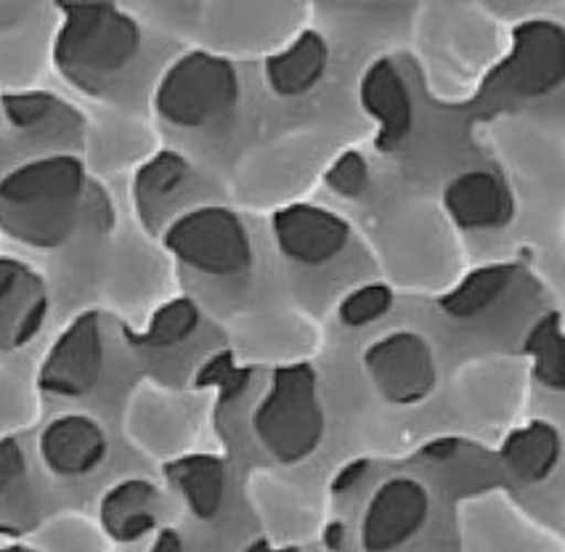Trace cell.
<instances>
[{"label": "cell", "instance_id": "obj_17", "mask_svg": "<svg viewBox=\"0 0 565 552\" xmlns=\"http://www.w3.org/2000/svg\"><path fill=\"white\" fill-rule=\"evenodd\" d=\"M510 75L521 94H544L555 88L563 77V30L544 22L518 28Z\"/></svg>", "mask_w": 565, "mask_h": 552}, {"label": "cell", "instance_id": "obj_27", "mask_svg": "<svg viewBox=\"0 0 565 552\" xmlns=\"http://www.w3.org/2000/svg\"><path fill=\"white\" fill-rule=\"evenodd\" d=\"M149 552H189L186 539H183L175 529H162L160 537L154 539L152 550Z\"/></svg>", "mask_w": 565, "mask_h": 552}, {"label": "cell", "instance_id": "obj_10", "mask_svg": "<svg viewBox=\"0 0 565 552\" xmlns=\"http://www.w3.org/2000/svg\"><path fill=\"white\" fill-rule=\"evenodd\" d=\"M38 457L43 468L62 481L94 476L109 457L107 431L88 414H58L38 438Z\"/></svg>", "mask_w": 565, "mask_h": 552}, {"label": "cell", "instance_id": "obj_9", "mask_svg": "<svg viewBox=\"0 0 565 552\" xmlns=\"http://www.w3.org/2000/svg\"><path fill=\"white\" fill-rule=\"evenodd\" d=\"M0 120L22 141L45 149V155H75L88 128L81 109L49 91L0 96Z\"/></svg>", "mask_w": 565, "mask_h": 552}, {"label": "cell", "instance_id": "obj_13", "mask_svg": "<svg viewBox=\"0 0 565 552\" xmlns=\"http://www.w3.org/2000/svg\"><path fill=\"white\" fill-rule=\"evenodd\" d=\"M41 523V495L19 438H0V537H28Z\"/></svg>", "mask_w": 565, "mask_h": 552}, {"label": "cell", "instance_id": "obj_25", "mask_svg": "<svg viewBox=\"0 0 565 552\" xmlns=\"http://www.w3.org/2000/svg\"><path fill=\"white\" fill-rule=\"evenodd\" d=\"M393 308V293L391 287L385 285H366L359 287L356 293H351L348 298L340 304V319L348 327H364L370 321H377L380 317H385L387 311Z\"/></svg>", "mask_w": 565, "mask_h": 552}, {"label": "cell", "instance_id": "obj_7", "mask_svg": "<svg viewBox=\"0 0 565 552\" xmlns=\"http://www.w3.org/2000/svg\"><path fill=\"white\" fill-rule=\"evenodd\" d=\"M364 372L393 406L423 404L438 385V361L430 340L412 330H396L364 351Z\"/></svg>", "mask_w": 565, "mask_h": 552}, {"label": "cell", "instance_id": "obj_15", "mask_svg": "<svg viewBox=\"0 0 565 552\" xmlns=\"http://www.w3.org/2000/svg\"><path fill=\"white\" fill-rule=\"evenodd\" d=\"M446 210L457 226L468 232L502 229L512 219V197L502 179L489 170H470L457 176L446 189Z\"/></svg>", "mask_w": 565, "mask_h": 552}, {"label": "cell", "instance_id": "obj_19", "mask_svg": "<svg viewBox=\"0 0 565 552\" xmlns=\"http://www.w3.org/2000/svg\"><path fill=\"white\" fill-rule=\"evenodd\" d=\"M502 463L521 484L547 481L561 463V433L542 420L515 428L502 444Z\"/></svg>", "mask_w": 565, "mask_h": 552}, {"label": "cell", "instance_id": "obj_4", "mask_svg": "<svg viewBox=\"0 0 565 552\" xmlns=\"http://www.w3.org/2000/svg\"><path fill=\"white\" fill-rule=\"evenodd\" d=\"M239 96L236 72L228 62L194 51L162 75L154 91L160 120L183 130L215 128L234 109Z\"/></svg>", "mask_w": 565, "mask_h": 552}, {"label": "cell", "instance_id": "obj_1", "mask_svg": "<svg viewBox=\"0 0 565 552\" xmlns=\"http://www.w3.org/2000/svg\"><path fill=\"white\" fill-rule=\"evenodd\" d=\"M115 210L77 155H41L0 176V234L30 250H62L107 232Z\"/></svg>", "mask_w": 565, "mask_h": 552}, {"label": "cell", "instance_id": "obj_20", "mask_svg": "<svg viewBox=\"0 0 565 552\" xmlns=\"http://www.w3.org/2000/svg\"><path fill=\"white\" fill-rule=\"evenodd\" d=\"M200 327V311L192 300L179 298L160 306L149 319V327L143 332L128 335L130 346L143 361L162 364V361L175 357L189 340L194 338Z\"/></svg>", "mask_w": 565, "mask_h": 552}, {"label": "cell", "instance_id": "obj_3", "mask_svg": "<svg viewBox=\"0 0 565 552\" xmlns=\"http://www.w3.org/2000/svg\"><path fill=\"white\" fill-rule=\"evenodd\" d=\"M253 431L263 449L281 465L303 463L319 449L327 412L311 367L287 364L274 372L266 396L253 412Z\"/></svg>", "mask_w": 565, "mask_h": 552}, {"label": "cell", "instance_id": "obj_18", "mask_svg": "<svg viewBox=\"0 0 565 552\" xmlns=\"http://www.w3.org/2000/svg\"><path fill=\"white\" fill-rule=\"evenodd\" d=\"M170 489L181 497L194 521L210 523L226 508V465L213 455H189L166 465Z\"/></svg>", "mask_w": 565, "mask_h": 552}, {"label": "cell", "instance_id": "obj_12", "mask_svg": "<svg viewBox=\"0 0 565 552\" xmlns=\"http://www.w3.org/2000/svg\"><path fill=\"white\" fill-rule=\"evenodd\" d=\"M274 236L287 261L324 266L343 253L351 229L324 208L292 205L274 215Z\"/></svg>", "mask_w": 565, "mask_h": 552}, {"label": "cell", "instance_id": "obj_29", "mask_svg": "<svg viewBox=\"0 0 565 552\" xmlns=\"http://www.w3.org/2000/svg\"><path fill=\"white\" fill-rule=\"evenodd\" d=\"M249 552H298V550H271V548H266V544H255Z\"/></svg>", "mask_w": 565, "mask_h": 552}, {"label": "cell", "instance_id": "obj_5", "mask_svg": "<svg viewBox=\"0 0 565 552\" xmlns=\"http://www.w3.org/2000/svg\"><path fill=\"white\" fill-rule=\"evenodd\" d=\"M162 240L183 268L202 276H239L253 263L249 236L232 210L200 208L175 215Z\"/></svg>", "mask_w": 565, "mask_h": 552}, {"label": "cell", "instance_id": "obj_22", "mask_svg": "<svg viewBox=\"0 0 565 552\" xmlns=\"http://www.w3.org/2000/svg\"><path fill=\"white\" fill-rule=\"evenodd\" d=\"M361 98H364L366 112L380 123V147L396 144L406 136L412 123V102L391 64L380 62L370 70Z\"/></svg>", "mask_w": 565, "mask_h": 552}, {"label": "cell", "instance_id": "obj_11", "mask_svg": "<svg viewBox=\"0 0 565 552\" xmlns=\"http://www.w3.org/2000/svg\"><path fill=\"white\" fill-rule=\"evenodd\" d=\"M49 285L43 274L17 258H0V351L30 346L49 319Z\"/></svg>", "mask_w": 565, "mask_h": 552}, {"label": "cell", "instance_id": "obj_6", "mask_svg": "<svg viewBox=\"0 0 565 552\" xmlns=\"http://www.w3.org/2000/svg\"><path fill=\"white\" fill-rule=\"evenodd\" d=\"M104 359L107 338L102 314H77L45 353L38 370V388L49 399L81 401L96 391L104 374Z\"/></svg>", "mask_w": 565, "mask_h": 552}, {"label": "cell", "instance_id": "obj_16", "mask_svg": "<svg viewBox=\"0 0 565 552\" xmlns=\"http://www.w3.org/2000/svg\"><path fill=\"white\" fill-rule=\"evenodd\" d=\"M192 181V168L175 152H157L134 176L136 213L147 232H166L170 210Z\"/></svg>", "mask_w": 565, "mask_h": 552}, {"label": "cell", "instance_id": "obj_2", "mask_svg": "<svg viewBox=\"0 0 565 552\" xmlns=\"http://www.w3.org/2000/svg\"><path fill=\"white\" fill-rule=\"evenodd\" d=\"M54 67L85 96L107 98L125 83L141 56L143 32L117 6H62Z\"/></svg>", "mask_w": 565, "mask_h": 552}, {"label": "cell", "instance_id": "obj_14", "mask_svg": "<svg viewBox=\"0 0 565 552\" xmlns=\"http://www.w3.org/2000/svg\"><path fill=\"white\" fill-rule=\"evenodd\" d=\"M162 502H166V497H162L160 486L147 481V478L117 481L98 505L102 529L115 542L134 544L160 526Z\"/></svg>", "mask_w": 565, "mask_h": 552}, {"label": "cell", "instance_id": "obj_8", "mask_svg": "<svg viewBox=\"0 0 565 552\" xmlns=\"http://www.w3.org/2000/svg\"><path fill=\"white\" fill-rule=\"evenodd\" d=\"M430 491L414 476H393L374 491L361 516L364 552H398L430 521Z\"/></svg>", "mask_w": 565, "mask_h": 552}, {"label": "cell", "instance_id": "obj_28", "mask_svg": "<svg viewBox=\"0 0 565 552\" xmlns=\"http://www.w3.org/2000/svg\"><path fill=\"white\" fill-rule=\"evenodd\" d=\"M0 552H41V550L28 548V544H9V548H0Z\"/></svg>", "mask_w": 565, "mask_h": 552}, {"label": "cell", "instance_id": "obj_21", "mask_svg": "<svg viewBox=\"0 0 565 552\" xmlns=\"http://www.w3.org/2000/svg\"><path fill=\"white\" fill-rule=\"evenodd\" d=\"M327 56H330V51L317 32H303L281 54L268 59L266 81L274 94L303 96L324 75Z\"/></svg>", "mask_w": 565, "mask_h": 552}, {"label": "cell", "instance_id": "obj_26", "mask_svg": "<svg viewBox=\"0 0 565 552\" xmlns=\"http://www.w3.org/2000/svg\"><path fill=\"white\" fill-rule=\"evenodd\" d=\"M327 183L334 194L356 197L370 183V168L359 152H345L327 173Z\"/></svg>", "mask_w": 565, "mask_h": 552}, {"label": "cell", "instance_id": "obj_23", "mask_svg": "<svg viewBox=\"0 0 565 552\" xmlns=\"http://www.w3.org/2000/svg\"><path fill=\"white\" fill-rule=\"evenodd\" d=\"M512 282V268L510 266H486L465 276L457 285L455 293H449L441 300L444 311L455 319H472L481 317L483 311H489L491 306L508 293Z\"/></svg>", "mask_w": 565, "mask_h": 552}, {"label": "cell", "instance_id": "obj_24", "mask_svg": "<svg viewBox=\"0 0 565 552\" xmlns=\"http://www.w3.org/2000/svg\"><path fill=\"white\" fill-rule=\"evenodd\" d=\"M525 351L534 359V374L542 385L563 391L565 361H563V327L557 314L542 317L531 327Z\"/></svg>", "mask_w": 565, "mask_h": 552}]
</instances>
